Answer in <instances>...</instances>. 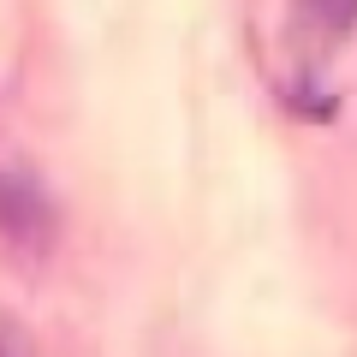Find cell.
<instances>
[{
	"mask_svg": "<svg viewBox=\"0 0 357 357\" xmlns=\"http://www.w3.org/2000/svg\"><path fill=\"white\" fill-rule=\"evenodd\" d=\"M0 238L18 244V250H48L54 244V203L18 167H0Z\"/></svg>",
	"mask_w": 357,
	"mask_h": 357,
	"instance_id": "cell-1",
	"label": "cell"
},
{
	"mask_svg": "<svg viewBox=\"0 0 357 357\" xmlns=\"http://www.w3.org/2000/svg\"><path fill=\"white\" fill-rule=\"evenodd\" d=\"M351 30H357V0H292L286 36H292V54L304 66L333 60V48H340Z\"/></svg>",
	"mask_w": 357,
	"mask_h": 357,
	"instance_id": "cell-2",
	"label": "cell"
},
{
	"mask_svg": "<svg viewBox=\"0 0 357 357\" xmlns=\"http://www.w3.org/2000/svg\"><path fill=\"white\" fill-rule=\"evenodd\" d=\"M0 357H24V351H18V345H13V340H0Z\"/></svg>",
	"mask_w": 357,
	"mask_h": 357,
	"instance_id": "cell-3",
	"label": "cell"
}]
</instances>
